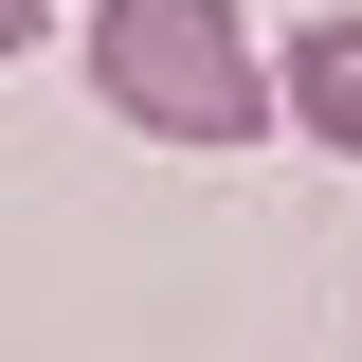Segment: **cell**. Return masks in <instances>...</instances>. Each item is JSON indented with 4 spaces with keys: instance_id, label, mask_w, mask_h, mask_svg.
Masks as SVG:
<instances>
[{
    "instance_id": "1",
    "label": "cell",
    "mask_w": 362,
    "mask_h": 362,
    "mask_svg": "<svg viewBox=\"0 0 362 362\" xmlns=\"http://www.w3.org/2000/svg\"><path fill=\"white\" fill-rule=\"evenodd\" d=\"M90 90L145 145H199V163L272 127V54H254L235 0H90Z\"/></svg>"
},
{
    "instance_id": "3",
    "label": "cell",
    "mask_w": 362,
    "mask_h": 362,
    "mask_svg": "<svg viewBox=\"0 0 362 362\" xmlns=\"http://www.w3.org/2000/svg\"><path fill=\"white\" fill-rule=\"evenodd\" d=\"M37 18H54V0H0V54H18V37H37Z\"/></svg>"
},
{
    "instance_id": "2",
    "label": "cell",
    "mask_w": 362,
    "mask_h": 362,
    "mask_svg": "<svg viewBox=\"0 0 362 362\" xmlns=\"http://www.w3.org/2000/svg\"><path fill=\"white\" fill-rule=\"evenodd\" d=\"M272 109H290L326 163H362V18H290V54H272Z\"/></svg>"
}]
</instances>
